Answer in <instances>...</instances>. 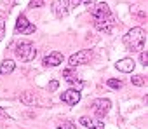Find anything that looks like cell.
Returning <instances> with one entry per match:
<instances>
[{
    "label": "cell",
    "instance_id": "obj_1",
    "mask_svg": "<svg viewBox=\"0 0 148 129\" xmlns=\"http://www.w3.org/2000/svg\"><path fill=\"white\" fill-rule=\"evenodd\" d=\"M145 42H146V33L139 26L129 30L124 37V45L127 47V51H132V52H141Z\"/></svg>",
    "mask_w": 148,
    "mask_h": 129
},
{
    "label": "cell",
    "instance_id": "obj_2",
    "mask_svg": "<svg viewBox=\"0 0 148 129\" xmlns=\"http://www.w3.org/2000/svg\"><path fill=\"white\" fill-rule=\"evenodd\" d=\"M91 14H92V18H94V23H113L110 7H108L105 2H98V4L91 9Z\"/></svg>",
    "mask_w": 148,
    "mask_h": 129
},
{
    "label": "cell",
    "instance_id": "obj_3",
    "mask_svg": "<svg viewBox=\"0 0 148 129\" xmlns=\"http://www.w3.org/2000/svg\"><path fill=\"white\" fill-rule=\"evenodd\" d=\"M16 56L21 59V61H33L35 59V56H37V49H35V45L32 44V42H19L18 45H16Z\"/></svg>",
    "mask_w": 148,
    "mask_h": 129
},
{
    "label": "cell",
    "instance_id": "obj_4",
    "mask_svg": "<svg viewBox=\"0 0 148 129\" xmlns=\"http://www.w3.org/2000/svg\"><path fill=\"white\" fill-rule=\"evenodd\" d=\"M91 59H92V51L84 49V51H79V52H75V54H71L70 59H68V63H70L71 68H75V67H79V64L89 63Z\"/></svg>",
    "mask_w": 148,
    "mask_h": 129
},
{
    "label": "cell",
    "instance_id": "obj_5",
    "mask_svg": "<svg viewBox=\"0 0 148 129\" xmlns=\"http://www.w3.org/2000/svg\"><path fill=\"white\" fill-rule=\"evenodd\" d=\"M110 108H112V101L106 99V98H98V99L92 101V110H94L99 117H105V115L110 112Z\"/></svg>",
    "mask_w": 148,
    "mask_h": 129
},
{
    "label": "cell",
    "instance_id": "obj_6",
    "mask_svg": "<svg viewBox=\"0 0 148 129\" xmlns=\"http://www.w3.org/2000/svg\"><path fill=\"white\" fill-rule=\"evenodd\" d=\"M70 11V4L68 0H54L52 2V12L58 16V18H64Z\"/></svg>",
    "mask_w": 148,
    "mask_h": 129
},
{
    "label": "cell",
    "instance_id": "obj_7",
    "mask_svg": "<svg viewBox=\"0 0 148 129\" xmlns=\"http://www.w3.org/2000/svg\"><path fill=\"white\" fill-rule=\"evenodd\" d=\"M61 99L66 105H77L80 101V91H77V89H68V91H64L61 94Z\"/></svg>",
    "mask_w": 148,
    "mask_h": 129
},
{
    "label": "cell",
    "instance_id": "obj_8",
    "mask_svg": "<svg viewBox=\"0 0 148 129\" xmlns=\"http://www.w3.org/2000/svg\"><path fill=\"white\" fill-rule=\"evenodd\" d=\"M80 124L89 127V129H105V120L101 119H92V117H80Z\"/></svg>",
    "mask_w": 148,
    "mask_h": 129
},
{
    "label": "cell",
    "instance_id": "obj_9",
    "mask_svg": "<svg viewBox=\"0 0 148 129\" xmlns=\"http://www.w3.org/2000/svg\"><path fill=\"white\" fill-rule=\"evenodd\" d=\"M115 67H117L119 72L131 73V72L134 70V67H136V63H134V59H131V58H124V59H119V61H117Z\"/></svg>",
    "mask_w": 148,
    "mask_h": 129
},
{
    "label": "cell",
    "instance_id": "obj_10",
    "mask_svg": "<svg viewBox=\"0 0 148 129\" xmlns=\"http://www.w3.org/2000/svg\"><path fill=\"white\" fill-rule=\"evenodd\" d=\"M61 61H63V54L54 51V52L47 54L42 63H44V67H58V64H61Z\"/></svg>",
    "mask_w": 148,
    "mask_h": 129
},
{
    "label": "cell",
    "instance_id": "obj_11",
    "mask_svg": "<svg viewBox=\"0 0 148 129\" xmlns=\"http://www.w3.org/2000/svg\"><path fill=\"white\" fill-rule=\"evenodd\" d=\"M14 68H16V63L12 59H5L2 64H0V73H2V75H9V73L14 72Z\"/></svg>",
    "mask_w": 148,
    "mask_h": 129
},
{
    "label": "cell",
    "instance_id": "obj_12",
    "mask_svg": "<svg viewBox=\"0 0 148 129\" xmlns=\"http://www.w3.org/2000/svg\"><path fill=\"white\" fill-rule=\"evenodd\" d=\"M28 19L25 16H19L18 18V23H16V28H14V33H25V30L28 28Z\"/></svg>",
    "mask_w": 148,
    "mask_h": 129
},
{
    "label": "cell",
    "instance_id": "obj_13",
    "mask_svg": "<svg viewBox=\"0 0 148 129\" xmlns=\"http://www.w3.org/2000/svg\"><path fill=\"white\" fill-rule=\"evenodd\" d=\"M21 101H23L26 106H30V105H35V103H37V96H35L33 93H23V94H21Z\"/></svg>",
    "mask_w": 148,
    "mask_h": 129
},
{
    "label": "cell",
    "instance_id": "obj_14",
    "mask_svg": "<svg viewBox=\"0 0 148 129\" xmlns=\"http://www.w3.org/2000/svg\"><path fill=\"white\" fill-rule=\"evenodd\" d=\"M63 77L66 79V82H70V84H73L75 80H79L77 79V75L71 72V68H68V70H63Z\"/></svg>",
    "mask_w": 148,
    "mask_h": 129
},
{
    "label": "cell",
    "instance_id": "obj_15",
    "mask_svg": "<svg viewBox=\"0 0 148 129\" xmlns=\"http://www.w3.org/2000/svg\"><path fill=\"white\" fill-rule=\"evenodd\" d=\"M131 82H132L134 86H143V84H145V77H143V75H132Z\"/></svg>",
    "mask_w": 148,
    "mask_h": 129
},
{
    "label": "cell",
    "instance_id": "obj_16",
    "mask_svg": "<svg viewBox=\"0 0 148 129\" xmlns=\"http://www.w3.org/2000/svg\"><path fill=\"white\" fill-rule=\"evenodd\" d=\"M112 89H120L122 87V82L120 80H117V79H108V82H106Z\"/></svg>",
    "mask_w": 148,
    "mask_h": 129
},
{
    "label": "cell",
    "instance_id": "obj_17",
    "mask_svg": "<svg viewBox=\"0 0 148 129\" xmlns=\"http://www.w3.org/2000/svg\"><path fill=\"white\" fill-rule=\"evenodd\" d=\"M4 35H5V19H4L2 14H0V40L4 38Z\"/></svg>",
    "mask_w": 148,
    "mask_h": 129
},
{
    "label": "cell",
    "instance_id": "obj_18",
    "mask_svg": "<svg viewBox=\"0 0 148 129\" xmlns=\"http://www.w3.org/2000/svg\"><path fill=\"white\" fill-rule=\"evenodd\" d=\"M44 5V0H30V7H42Z\"/></svg>",
    "mask_w": 148,
    "mask_h": 129
},
{
    "label": "cell",
    "instance_id": "obj_19",
    "mask_svg": "<svg viewBox=\"0 0 148 129\" xmlns=\"http://www.w3.org/2000/svg\"><path fill=\"white\" fill-rule=\"evenodd\" d=\"M58 129H77V127L73 126L71 122H63L61 126H58Z\"/></svg>",
    "mask_w": 148,
    "mask_h": 129
},
{
    "label": "cell",
    "instance_id": "obj_20",
    "mask_svg": "<svg viewBox=\"0 0 148 129\" xmlns=\"http://www.w3.org/2000/svg\"><path fill=\"white\" fill-rule=\"evenodd\" d=\"M141 63L145 64V67H146V64H148V54H146L145 51H141Z\"/></svg>",
    "mask_w": 148,
    "mask_h": 129
},
{
    "label": "cell",
    "instance_id": "obj_21",
    "mask_svg": "<svg viewBox=\"0 0 148 129\" xmlns=\"http://www.w3.org/2000/svg\"><path fill=\"white\" fill-rule=\"evenodd\" d=\"M58 87H59V82H58V80H52V82L49 84V91H56Z\"/></svg>",
    "mask_w": 148,
    "mask_h": 129
},
{
    "label": "cell",
    "instance_id": "obj_22",
    "mask_svg": "<svg viewBox=\"0 0 148 129\" xmlns=\"http://www.w3.org/2000/svg\"><path fill=\"white\" fill-rule=\"evenodd\" d=\"M33 32H35V25H32V23H30V25H28V28L25 30V35H30V33H33Z\"/></svg>",
    "mask_w": 148,
    "mask_h": 129
},
{
    "label": "cell",
    "instance_id": "obj_23",
    "mask_svg": "<svg viewBox=\"0 0 148 129\" xmlns=\"http://www.w3.org/2000/svg\"><path fill=\"white\" fill-rule=\"evenodd\" d=\"M0 117H2V119H7V120H9V115H7V113L2 110V108H0Z\"/></svg>",
    "mask_w": 148,
    "mask_h": 129
},
{
    "label": "cell",
    "instance_id": "obj_24",
    "mask_svg": "<svg viewBox=\"0 0 148 129\" xmlns=\"http://www.w3.org/2000/svg\"><path fill=\"white\" fill-rule=\"evenodd\" d=\"M77 2H82V4H89L91 0H77Z\"/></svg>",
    "mask_w": 148,
    "mask_h": 129
}]
</instances>
